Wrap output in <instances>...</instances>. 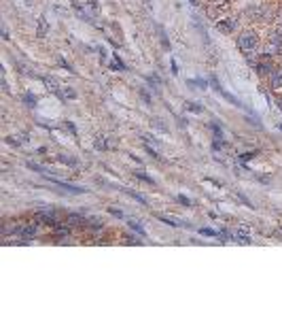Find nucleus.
I'll return each mask as SVG.
<instances>
[{
	"instance_id": "ddd939ff",
	"label": "nucleus",
	"mask_w": 282,
	"mask_h": 319,
	"mask_svg": "<svg viewBox=\"0 0 282 319\" xmlns=\"http://www.w3.org/2000/svg\"><path fill=\"white\" fill-rule=\"evenodd\" d=\"M40 24H38V37H43L45 34V30H47V24H45V17H40Z\"/></svg>"
},
{
	"instance_id": "f257e3e1",
	"label": "nucleus",
	"mask_w": 282,
	"mask_h": 319,
	"mask_svg": "<svg viewBox=\"0 0 282 319\" xmlns=\"http://www.w3.org/2000/svg\"><path fill=\"white\" fill-rule=\"evenodd\" d=\"M257 47H259V37H257V32H252V30H246L242 32L238 37V49L240 51H244L246 56L252 54Z\"/></svg>"
},
{
	"instance_id": "5701e85b",
	"label": "nucleus",
	"mask_w": 282,
	"mask_h": 319,
	"mask_svg": "<svg viewBox=\"0 0 282 319\" xmlns=\"http://www.w3.org/2000/svg\"><path fill=\"white\" fill-rule=\"evenodd\" d=\"M202 234H204V236H219V234H216V232H212V230H202Z\"/></svg>"
},
{
	"instance_id": "9d476101",
	"label": "nucleus",
	"mask_w": 282,
	"mask_h": 319,
	"mask_svg": "<svg viewBox=\"0 0 282 319\" xmlns=\"http://www.w3.org/2000/svg\"><path fill=\"white\" fill-rule=\"evenodd\" d=\"M125 191H127V194H130V196H132V198H136L138 202H142V205H146V202H149V200H146V198H144V196H140V194H136V191H132V189H125Z\"/></svg>"
},
{
	"instance_id": "9b49d317",
	"label": "nucleus",
	"mask_w": 282,
	"mask_h": 319,
	"mask_svg": "<svg viewBox=\"0 0 282 319\" xmlns=\"http://www.w3.org/2000/svg\"><path fill=\"white\" fill-rule=\"evenodd\" d=\"M130 228H132L134 232H138L140 236H144V230H142V225H140L138 222H130Z\"/></svg>"
},
{
	"instance_id": "f8f14e48",
	"label": "nucleus",
	"mask_w": 282,
	"mask_h": 319,
	"mask_svg": "<svg viewBox=\"0 0 282 319\" xmlns=\"http://www.w3.org/2000/svg\"><path fill=\"white\" fill-rule=\"evenodd\" d=\"M60 160L64 162V164H70V166H76V160L70 158V155H60Z\"/></svg>"
},
{
	"instance_id": "7ed1b4c3",
	"label": "nucleus",
	"mask_w": 282,
	"mask_h": 319,
	"mask_svg": "<svg viewBox=\"0 0 282 319\" xmlns=\"http://www.w3.org/2000/svg\"><path fill=\"white\" fill-rule=\"evenodd\" d=\"M236 28H238V19H221L219 24H216V30L223 34H231Z\"/></svg>"
},
{
	"instance_id": "412c9836",
	"label": "nucleus",
	"mask_w": 282,
	"mask_h": 319,
	"mask_svg": "<svg viewBox=\"0 0 282 319\" xmlns=\"http://www.w3.org/2000/svg\"><path fill=\"white\" fill-rule=\"evenodd\" d=\"M250 158H255V153H244V155H240V162H246V160H250Z\"/></svg>"
},
{
	"instance_id": "4be33fe9",
	"label": "nucleus",
	"mask_w": 282,
	"mask_h": 319,
	"mask_svg": "<svg viewBox=\"0 0 282 319\" xmlns=\"http://www.w3.org/2000/svg\"><path fill=\"white\" fill-rule=\"evenodd\" d=\"M110 213H113V215H117V217H123V213L119 211V208H115V206H110Z\"/></svg>"
},
{
	"instance_id": "aec40b11",
	"label": "nucleus",
	"mask_w": 282,
	"mask_h": 319,
	"mask_svg": "<svg viewBox=\"0 0 282 319\" xmlns=\"http://www.w3.org/2000/svg\"><path fill=\"white\" fill-rule=\"evenodd\" d=\"M178 202H180V205H185V206H191V200L185 198V196H178Z\"/></svg>"
},
{
	"instance_id": "0eeeda50",
	"label": "nucleus",
	"mask_w": 282,
	"mask_h": 319,
	"mask_svg": "<svg viewBox=\"0 0 282 319\" xmlns=\"http://www.w3.org/2000/svg\"><path fill=\"white\" fill-rule=\"evenodd\" d=\"M257 73L265 77V75H272L274 73V68H272V64H269V62H259V64H257Z\"/></svg>"
},
{
	"instance_id": "6ab92c4d",
	"label": "nucleus",
	"mask_w": 282,
	"mask_h": 319,
	"mask_svg": "<svg viewBox=\"0 0 282 319\" xmlns=\"http://www.w3.org/2000/svg\"><path fill=\"white\" fill-rule=\"evenodd\" d=\"M136 177H138V179H142V181H146V183H151V185H153V179H149V177L144 175V172H136Z\"/></svg>"
},
{
	"instance_id": "2eb2a0df",
	"label": "nucleus",
	"mask_w": 282,
	"mask_h": 319,
	"mask_svg": "<svg viewBox=\"0 0 282 319\" xmlns=\"http://www.w3.org/2000/svg\"><path fill=\"white\" fill-rule=\"evenodd\" d=\"M62 90H64V92H62L64 98H74V96H76L74 92H72V88H62Z\"/></svg>"
},
{
	"instance_id": "dca6fc26",
	"label": "nucleus",
	"mask_w": 282,
	"mask_h": 319,
	"mask_svg": "<svg viewBox=\"0 0 282 319\" xmlns=\"http://www.w3.org/2000/svg\"><path fill=\"white\" fill-rule=\"evenodd\" d=\"M210 85H212V88H214V90H216V92H219V90H221V88H223V85H221V83H219V81H216V77H210Z\"/></svg>"
},
{
	"instance_id": "4468645a",
	"label": "nucleus",
	"mask_w": 282,
	"mask_h": 319,
	"mask_svg": "<svg viewBox=\"0 0 282 319\" xmlns=\"http://www.w3.org/2000/svg\"><path fill=\"white\" fill-rule=\"evenodd\" d=\"M23 102L30 104V107H34V104H36V98H34L32 94H26V96H23Z\"/></svg>"
},
{
	"instance_id": "6e6552de",
	"label": "nucleus",
	"mask_w": 282,
	"mask_h": 319,
	"mask_svg": "<svg viewBox=\"0 0 282 319\" xmlns=\"http://www.w3.org/2000/svg\"><path fill=\"white\" fill-rule=\"evenodd\" d=\"M272 88L280 90L282 88V71H274L272 73Z\"/></svg>"
},
{
	"instance_id": "39448f33",
	"label": "nucleus",
	"mask_w": 282,
	"mask_h": 319,
	"mask_svg": "<svg viewBox=\"0 0 282 319\" xmlns=\"http://www.w3.org/2000/svg\"><path fill=\"white\" fill-rule=\"evenodd\" d=\"M43 83H45V88L49 90V92H53V94H60V83H57L55 77H43Z\"/></svg>"
},
{
	"instance_id": "f3484780",
	"label": "nucleus",
	"mask_w": 282,
	"mask_h": 319,
	"mask_svg": "<svg viewBox=\"0 0 282 319\" xmlns=\"http://www.w3.org/2000/svg\"><path fill=\"white\" fill-rule=\"evenodd\" d=\"M189 85H197V88H204V90H206V81H189Z\"/></svg>"
},
{
	"instance_id": "20e7f679",
	"label": "nucleus",
	"mask_w": 282,
	"mask_h": 319,
	"mask_svg": "<svg viewBox=\"0 0 282 319\" xmlns=\"http://www.w3.org/2000/svg\"><path fill=\"white\" fill-rule=\"evenodd\" d=\"M157 217H159V222L168 224V225H174V228H187V224L178 217H172V215H157Z\"/></svg>"
},
{
	"instance_id": "1a4fd4ad",
	"label": "nucleus",
	"mask_w": 282,
	"mask_h": 319,
	"mask_svg": "<svg viewBox=\"0 0 282 319\" xmlns=\"http://www.w3.org/2000/svg\"><path fill=\"white\" fill-rule=\"evenodd\" d=\"M185 107H187V111H193V113H202L204 111V109L199 107V104H195V102H187Z\"/></svg>"
},
{
	"instance_id": "b1692460",
	"label": "nucleus",
	"mask_w": 282,
	"mask_h": 319,
	"mask_svg": "<svg viewBox=\"0 0 282 319\" xmlns=\"http://www.w3.org/2000/svg\"><path fill=\"white\" fill-rule=\"evenodd\" d=\"M172 71H174V75H178V66H176V62L172 60Z\"/></svg>"
},
{
	"instance_id": "f03ea898",
	"label": "nucleus",
	"mask_w": 282,
	"mask_h": 319,
	"mask_svg": "<svg viewBox=\"0 0 282 319\" xmlns=\"http://www.w3.org/2000/svg\"><path fill=\"white\" fill-rule=\"evenodd\" d=\"M36 232H38L36 224H26V225H21V228H17V236L28 241V239H32V236H36Z\"/></svg>"
},
{
	"instance_id": "a211bd4d",
	"label": "nucleus",
	"mask_w": 282,
	"mask_h": 319,
	"mask_svg": "<svg viewBox=\"0 0 282 319\" xmlns=\"http://www.w3.org/2000/svg\"><path fill=\"white\" fill-rule=\"evenodd\" d=\"M96 147L98 149H106V143H104V138H100V136L96 138Z\"/></svg>"
},
{
	"instance_id": "423d86ee",
	"label": "nucleus",
	"mask_w": 282,
	"mask_h": 319,
	"mask_svg": "<svg viewBox=\"0 0 282 319\" xmlns=\"http://www.w3.org/2000/svg\"><path fill=\"white\" fill-rule=\"evenodd\" d=\"M51 179V177H49ZM57 188H62V189H68V191H72V194H83L85 188H79V185H70V183H62V181H55V179H51Z\"/></svg>"
}]
</instances>
